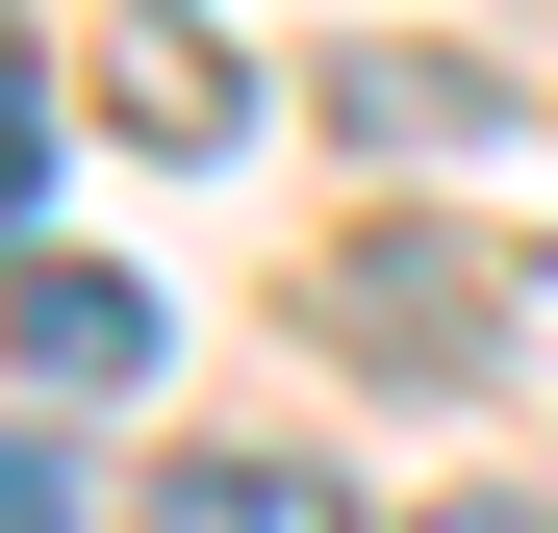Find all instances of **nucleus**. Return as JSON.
<instances>
[{"mask_svg":"<svg viewBox=\"0 0 558 533\" xmlns=\"http://www.w3.org/2000/svg\"><path fill=\"white\" fill-rule=\"evenodd\" d=\"M102 102H128L153 153H229V128H254V76H229V26H204V0H128V51H102Z\"/></svg>","mask_w":558,"mask_h":533,"instance_id":"2","label":"nucleus"},{"mask_svg":"<svg viewBox=\"0 0 558 533\" xmlns=\"http://www.w3.org/2000/svg\"><path fill=\"white\" fill-rule=\"evenodd\" d=\"M0 355H26V381H153V280H102V254H26V280H0Z\"/></svg>","mask_w":558,"mask_h":533,"instance_id":"1","label":"nucleus"},{"mask_svg":"<svg viewBox=\"0 0 558 533\" xmlns=\"http://www.w3.org/2000/svg\"><path fill=\"white\" fill-rule=\"evenodd\" d=\"M153 533H355V508H330L305 458H178V483H153Z\"/></svg>","mask_w":558,"mask_h":533,"instance_id":"3","label":"nucleus"},{"mask_svg":"<svg viewBox=\"0 0 558 533\" xmlns=\"http://www.w3.org/2000/svg\"><path fill=\"white\" fill-rule=\"evenodd\" d=\"M0 533H76V483H51V432H0Z\"/></svg>","mask_w":558,"mask_h":533,"instance_id":"5","label":"nucleus"},{"mask_svg":"<svg viewBox=\"0 0 558 533\" xmlns=\"http://www.w3.org/2000/svg\"><path fill=\"white\" fill-rule=\"evenodd\" d=\"M432 533H558V508H533V483H457V508H432Z\"/></svg>","mask_w":558,"mask_h":533,"instance_id":"6","label":"nucleus"},{"mask_svg":"<svg viewBox=\"0 0 558 533\" xmlns=\"http://www.w3.org/2000/svg\"><path fill=\"white\" fill-rule=\"evenodd\" d=\"M51 204V102H26V51H0V229Z\"/></svg>","mask_w":558,"mask_h":533,"instance_id":"4","label":"nucleus"}]
</instances>
